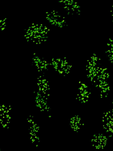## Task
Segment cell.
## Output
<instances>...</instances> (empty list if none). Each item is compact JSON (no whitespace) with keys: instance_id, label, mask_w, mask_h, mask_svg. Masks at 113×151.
<instances>
[{"instance_id":"1","label":"cell","mask_w":113,"mask_h":151,"mask_svg":"<svg viewBox=\"0 0 113 151\" xmlns=\"http://www.w3.org/2000/svg\"><path fill=\"white\" fill-rule=\"evenodd\" d=\"M47 36V28L42 24L32 25L27 29L25 33L26 39L36 44L45 41Z\"/></svg>"},{"instance_id":"2","label":"cell","mask_w":113,"mask_h":151,"mask_svg":"<svg viewBox=\"0 0 113 151\" xmlns=\"http://www.w3.org/2000/svg\"><path fill=\"white\" fill-rule=\"evenodd\" d=\"M52 64L53 68L60 74H67L70 69V66L68 61L64 59H54L52 60Z\"/></svg>"},{"instance_id":"3","label":"cell","mask_w":113,"mask_h":151,"mask_svg":"<svg viewBox=\"0 0 113 151\" xmlns=\"http://www.w3.org/2000/svg\"><path fill=\"white\" fill-rule=\"evenodd\" d=\"M49 22L53 25L57 27H62L65 25V22L62 17L57 12H50L46 15Z\"/></svg>"},{"instance_id":"4","label":"cell","mask_w":113,"mask_h":151,"mask_svg":"<svg viewBox=\"0 0 113 151\" xmlns=\"http://www.w3.org/2000/svg\"><path fill=\"white\" fill-rule=\"evenodd\" d=\"M103 126L108 133H112L113 131V113L108 111L105 113L102 117Z\"/></svg>"},{"instance_id":"5","label":"cell","mask_w":113,"mask_h":151,"mask_svg":"<svg viewBox=\"0 0 113 151\" xmlns=\"http://www.w3.org/2000/svg\"><path fill=\"white\" fill-rule=\"evenodd\" d=\"M107 139L105 136L101 134L96 135L92 140L93 145L95 148L102 149L107 145Z\"/></svg>"},{"instance_id":"6","label":"cell","mask_w":113,"mask_h":151,"mask_svg":"<svg viewBox=\"0 0 113 151\" xmlns=\"http://www.w3.org/2000/svg\"><path fill=\"white\" fill-rule=\"evenodd\" d=\"M64 8L65 9L66 11L71 13V14H73L76 12V5L74 4V2L71 1H65L64 2Z\"/></svg>"},{"instance_id":"7","label":"cell","mask_w":113,"mask_h":151,"mask_svg":"<svg viewBox=\"0 0 113 151\" xmlns=\"http://www.w3.org/2000/svg\"><path fill=\"white\" fill-rule=\"evenodd\" d=\"M34 65L37 68H39V69H41L42 70L47 68V63L46 62L42 59H40L39 57H36L34 60Z\"/></svg>"}]
</instances>
